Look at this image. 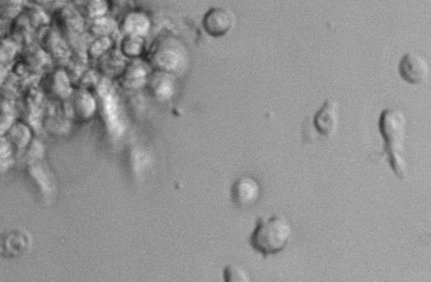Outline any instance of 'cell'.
Returning <instances> with one entry per match:
<instances>
[{"label": "cell", "instance_id": "1", "mask_svg": "<svg viewBox=\"0 0 431 282\" xmlns=\"http://www.w3.org/2000/svg\"><path fill=\"white\" fill-rule=\"evenodd\" d=\"M407 121L402 110L387 109L382 111L379 127L386 144V151L392 170L400 179L407 175V161L403 155Z\"/></svg>", "mask_w": 431, "mask_h": 282}, {"label": "cell", "instance_id": "2", "mask_svg": "<svg viewBox=\"0 0 431 282\" xmlns=\"http://www.w3.org/2000/svg\"><path fill=\"white\" fill-rule=\"evenodd\" d=\"M292 233V226L285 217L260 218L252 234L251 245L267 258L285 249L291 240Z\"/></svg>", "mask_w": 431, "mask_h": 282}, {"label": "cell", "instance_id": "3", "mask_svg": "<svg viewBox=\"0 0 431 282\" xmlns=\"http://www.w3.org/2000/svg\"><path fill=\"white\" fill-rule=\"evenodd\" d=\"M184 48L175 38H166L154 47L150 61L155 70L173 74L183 65L186 57Z\"/></svg>", "mask_w": 431, "mask_h": 282}, {"label": "cell", "instance_id": "4", "mask_svg": "<svg viewBox=\"0 0 431 282\" xmlns=\"http://www.w3.org/2000/svg\"><path fill=\"white\" fill-rule=\"evenodd\" d=\"M234 25V16L223 7L211 8L202 18V28L213 37L226 36Z\"/></svg>", "mask_w": 431, "mask_h": 282}, {"label": "cell", "instance_id": "5", "mask_svg": "<svg viewBox=\"0 0 431 282\" xmlns=\"http://www.w3.org/2000/svg\"><path fill=\"white\" fill-rule=\"evenodd\" d=\"M399 74L408 83H423L429 75L428 63L420 54L408 53L401 59Z\"/></svg>", "mask_w": 431, "mask_h": 282}, {"label": "cell", "instance_id": "6", "mask_svg": "<svg viewBox=\"0 0 431 282\" xmlns=\"http://www.w3.org/2000/svg\"><path fill=\"white\" fill-rule=\"evenodd\" d=\"M338 102L333 100H328L314 117V125L321 135L331 136L338 130Z\"/></svg>", "mask_w": 431, "mask_h": 282}, {"label": "cell", "instance_id": "7", "mask_svg": "<svg viewBox=\"0 0 431 282\" xmlns=\"http://www.w3.org/2000/svg\"><path fill=\"white\" fill-rule=\"evenodd\" d=\"M260 195V184L253 177H241L232 187V196H234V202L240 207L252 206L257 202Z\"/></svg>", "mask_w": 431, "mask_h": 282}, {"label": "cell", "instance_id": "8", "mask_svg": "<svg viewBox=\"0 0 431 282\" xmlns=\"http://www.w3.org/2000/svg\"><path fill=\"white\" fill-rule=\"evenodd\" d=\"M170 72L155 70L154 74L151 76L149 82L152 85L154 91L161 97L170 96L173 88V76Z\"/></svg>", "mask_w": 431, "mask_h": 282}, {"label": "cell", "instance_id": "9", "mask_svg": "<svg viewBox=\"0 0 431 282\" xmlns=\"http://www.w3.org/2000/svg\"><path fill=\"white\" fill-rule=\"evenodd\" d=\"M146 70L139 63H132L130 66L125 68L122 74L125 86L130 88L140 87L146 82Z\"/></svg>", "mask_w": 431, "mask_h": 282}, {"label": "cell", "instance_id": "10", "mask_svg": "<svg viewBox=\"0 0 431 282\" xmlns=\"http://www.w3.org/2000/svg\"><path fill=\"white\" fill-rule=\"evenodd\" d=\"M23 7V0H0V20H14Z\"/></svg>", "mask_w": 431, "mask_h": 282}, {"label": "cell", "instance_id": "11", "mask_svg": "<svg viewBox=\"0 0 431 282\" xmlns=\"http://www.w3.org/2000/svg\"><path fill=\"white\" fill-rule=\"evenodd\" d=\"M122 51L125 57L132 59L139 57L144 51V42L141 37L128 35L123 42Z\"/></svg>", "mask_w": 431, "mask_h": 282}, {"label": "cell", "instance_id": "12", "mask_svg": "<svg viewBox=\"0 0 431 282\" xmlns=\"http://www.w3.org/2000/svg\"><path fill=\"white\" fill-rule=\"evenodd\" d=\"M224 278L228 282H247L249 277L243 268L236 266H228L224 270Z\"/></svg>", "mask_w": 431, "mask_h": 282}, {"label": "cell", "instance_id": "13", "mask_svg": "<svg viewBox=\"0 0 431 282\" xmlns=\"http://www.w3.org/2000/svg\"><path fill=\"white\" fill-rule=\"evenodd\" d=\"M35 1L38 2V3L41 4V3H45V2L50 1V0H35Z\"/></svg>", "mask_w": 431, "mask_h": 282}]
</instances>
